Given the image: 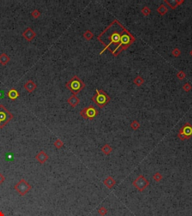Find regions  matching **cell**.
I'll list each match as a JSON object with an SVG mask.
<instances>
[{"label":"cell","mask_w":192,"mask_h":216,"mask_svg":"<svg viewBox=\"0 0 192 216\" xmlns=\"http://www.w3.org/2000/svg\"><path fill=\"white\" fill-rule=\"evenodd\" d=\"M97 40L104 47L100 54L101 55L105 50H108L113 56H118L136 41L134 35L117 19L98 35Z\"/></svg>","instance_id":"obj_1"},{"label":"cell","mask_w":192,"mask_h":216,"mask_svg":"<svg viewBox=\"0 0 192 216\" xmlns=\"http://www.w3.org/2000/svg\"><path fill=\"white\" fill-rule=\"evenodd\" d=\"M65 87L70 92H71L73 95H76L85 88L86 84L80 79L78 76L74 75L72 77V78H71L70 80L67 82L65 84Z\"/></svg>","instance_id":"obj_2"},{"label":"cell","mask_w":192,"mask_h":216,"mask_svg":"<svg viewBox=\"0 0 192 216\" xmlns=\"http://www.w3.org/2000/svg\"><path fill=\"white\" fill-rule=\"evenodd\" d=\"M92 101L98 106L99 108H103L104 106H106L110 101V97L107 93L102 89H96L95 95L92 97Z\"/></svg>","instance_id":"obj_3"},{"label":"cell","mask_w":192,"mask_h":216,"mask_svg":"<svg viewBox=\"0 0 192 216\" xmlns=\"http://www.w3.org/2000/svg\"><path fill=\"white\" fill-rule=\"evenodd\" d=\"M13 118V114L10 113L3 104H0V129L5 127L6 125Z\"/></svg>","instance_id":"obj_4"},{"label":"cell","mask_w":192,"mask_h":216,"mask_svg":"<svg viewBox=\"0 0 192 216\" xmlns=\"http://www.w3.org/2000/svg\"><path fill=\"white\" fill-rule=\"evenodd\" d=\"M179 140L182 141L189 140L192 137V125L189 122H185L183 126L180 128L177 134Z\"/></svg>","instance_id":"obj_5"},{"label":"cell","mask_w":192,"mask_h":216,"mask_svg":"<svg viewBox=\"0 0 192 216\" xmlns=\"http://www.w3.org/2000/svg\"><path fill=\"white\" fill-rule=\"evenodd\" d=\"M80 115L84 119L93 120L98 115V110L93 105H89L82 109L80 112Z\"/></svg>","instance_id":"obj_6"},{"label":"cell","mask_w":192,"mask_h":216,"mask_svg":"<svg viewBox=\"0 0 192 216\" xmlns=\"http://www.w3.org/2000/svg\"><path fill=\"white\" fill-rule=\"evenodd\" d=\"M133 186H134L139 191L143 192L149 185V181L144 177L143 175H139L136 179L132 182Z\"/></svg>","instance_id":"obj_7"},{"label":"cell","mask_w":192,"mask_h":216,"mask_svg":"<svg viewBox=\"0 0 192 216\" xmlns=\"http://www.w3.org/2000/svg\"><path fill=\"white\" fill-rule=\"evenodd\" d=\"M14 188L15 190L17 191L21 196L26 195L28 192L29 191L32 189L31 185H30L24 179H22L21 180H20V181L14 185Z\"/></svg>","instance_id":"obj_8"},{"label":"cell","mask_w":192,"mask_h":216,"mask_svg":"<svg viewBox=\"0 0 192 216\" xmlns=\"http://www.w3.org/2000/svg\"><path fill=\"white\" fill-rule=\"evenodd\" d=\"M22 35L23 37L26 39V41H29L30 42V41H32V40L35 38V36H36V32H35L32 28L28 27L26 28V30L23 32Z\"/></svg>","instance_id":"obj_9"},{"label":"cell","mask_w":192,"mask_h":216,"mask_svg":"<svg viewBox=\"0 0 192 216\" xmlns=\"http://www.w3.org/2000/svg\"><path fill=\"white\" fill-rule=\"evenodd\" d=\"M184 2V0H164V3L167 4L172 10L176 9Z\"/></svg>","instance_id":"obj_10"},{"label":"cell","mask_w":192,"mask_h":216,"mask_svg":"<svg viewBox=\"0 0 192 216\" xmlns=\"http://www.w3.org/2000/svg\"><path fill=\"white\" fill-rule=\"evenodd\" d=\"M35 159H36L40 164H45L48 159H49V156H48V155L45 151L41 150V151L39 152L36 155Z\"/></svg>","instance_id":"obj_11"},{"label":"cell","mask_w":192,"mask_h":216,"mask_svg":"<svg viewBox=\"0 0 192 216\" xmlns=\"http://www.w3.org/2000/svg\"><path fill=\"white\" fill-rule=\"evenodd\" d=\"M24 89H26L28 93H32L37 88V85H36V83L33 81V80H29L27 82H26L23 86Z\"/></svg>","instance_id":"obj_12"},{"label":"cell","mask_w":192,"mask_h":216,"mask_svg":"<svg viewBox=\"0 0 192 216\" xmlns=\"http://www.w3.org/2000/svg\"><path fill=\"white\" fill-rule=\"evenodd\" d=\"M80 98H77V96L74 95H72L71 96H70L68 100H67V102L69 103V105L71 106L72 107H76L80 103Z\"/></svg>","instance_id":"obj_13"},{"label":"cell","mask_w":192,"mask_h":216,"mask_svg":"<svg viewBox=\"0 0 192 216\" xmlns=\"http://www.w3.org/2000/svg\"><path fill=\"white\" fill-rule=\"evenodd\" d=\"M104 184L105 185V186H107V189H111L116 184H117V182H116V180H115L112 176H107V179H105V180L104 181Z\"/></svg>","instance_id":"obj_14"},{"label":"cell","mask_w":192,"mask_h":216,"mask_svg":"<svg viewBox=\"0 0 192 216\" xmlns=\"http://www.w3.org/2000/svg\"><path fill=\"white\" fill-rule=\"evenodd\" d=\"M7 96L11 100L14 101V100L17 99L19 96H20V93H19V92L17 89H14V88H12V89H10L7 93Z\"/></svg>","instance_id":"obj_15"},{"label":"cell","mask_w":192,"mask_h":216,"mask_svg":"<svg viewBox=\"0 0 192 216\" xmlns=\"http://www.w3.org/2000/svg\"><path fill=\"white\" fill-rule=\"evenodd\" d=\"M10 57L6 53H3L0 55V64L2 65H6L10 62Z\"/></svg>","instance_id":"obj_16"},{"label":"cell","mask_w":192,"mask_h":216,"mask_svg":"<svg viewBox=\"0 0 192 216\" xmlns=\"http://www.w3.org/2000/svg\"><path fill=\"white\" fill-rule=\"evenodd\" d=\"M101 151L102 153L104 154V155H109L112 152V151H113V148L111 147L109 144H104V145L101 147Z\"/></svg>","instance_id":"obj_17"},{"label":"cell","mask_w":192,"mask_h":216,"mask_svg":"<svg viewBox=\"0 0 192 216\" xmlns=\"http://www.w3.org/2000/svg\"><path fill=\"white\" fill-rule=\"evenodd\" d=\"M157 12L161 16H164L168 12V8L165 5V4H161V5L157 8Z\"/></svg>","instance_id":"obj_18"},{"label":"cell","mask_w":192,"mask_h":216,"mask_svg":"<svg viewBox=\"0 0 192 216\" xmlns=\"http://www.w3.org/2000/svg\"><path fill=\"white\" fill-rule=\"evenodd\" d=\"M133 82L137 86H141L145 81H144V79L141 77V76H137V77L134 79Z\"/></svg>","instance_id":"obj_19"},{"label":"cell","mask_w":192,"mask_h":216,"mask_svg":"<svg viewBox=\"0 0 192 216\" xmlns=\"http://www.w3.org/2000/svg\"><path fill=\"white\" fill-rule=\"evenodd\" d=\"M94 34L90 31V30H86L83 33V38L86 40V41H90L91 39H93Z\"/></svg>","instance_id":"obj_20"},{"label":"cell","mask_w":192,"mask_h":216,"mask_svg":"<svg viewBox=\"0 0 192 216\" xmlns=\"http://www.w3.org/2000/svg\"><path fill=\"white\" fill-rule=\"evenodd\" d=\"M130 126H131V128H132V129L136 131V130L140 128V127H141V124H140V122H139L137 120H134V121L131 122Z\"/></svg>","instance_id":"obj_21"},{"label":"cell","mask_w":192,"mask_h":216,"mask_svg":"<svg viewBox=\"0 0 192 216\" xmlns=\"http://www.w3.org/2000/svg\"><path fill=\"white\" fill-rule=\"evenodd\" d=\"M141 12H142L143 15L147 17V16H149L151 14V9L149 7H147V6H144V7L142 8V9H141Z\"/></svg>","instance_id":"obj_22"},{"label":"cell","mask_w":192,"mask_h":216,"mask_svg":"<svg viewBox=\"0 0 192 216\" xmlns=\"http://www.w3.org/2000/svg\"><path fill=\"white\" fill-rule=\"evenodd\" d=\"M152 178H153V179L155 180V182H160V181H161V180H162L163 176H162V175L160 173L157 172V173H155L154 174L153 176H152Z\"/></svg>","instance_id":"obj_23"},{"label":"cell","mask_w":192,"mask_h":216,"mask_svg":"<svg viewBox=\"0 0 192 216\" xmlns=\"http://www.w3.org/2000/svg\"><path fill=\"white\" fill-rule=\"evenodd\" d=\"M53 144L56 149H61V148L64 146V143H63L60 139H56Z\"/></svg>","instance_id":"obj_24"},{"label":"cell","mask_w":192,"mask_h":216,"mask_svg":"<svg viewBox=\"0 0 192 216\" xmlns=\"http://www.w3.org/2000/svg\"><path fill=\"white\" fill-rule=\"evenodd\" d=\"M172 55L174 57H179V56L181 55L182 52L181 50H179V48H174L173 50L171 51Z\"/></svg>","instance_id":"obj_25"},{"label":"cell","mask_w":192,"mask_h":216,"mask_svg":"<svg viewBox=\"0 0 192 216\" xmlns=\"http://www.w3.org/2000/svg\"><path fill=\"white\" fill-rule=\"evenodd\" d=\"M98 213H99L100 215L101 216H104L105 215L107 214V212H108V210H107V208H105L104 206H101L98 209Z\"/></svg>","instance_id":"obj_26"},{"label":"cell","mask_w":192,"mask_h":216,"mask_svg":"<svg viewBox=\"0 0 192 216\" xmlns=\"http://www.w3.org/2000/svg\"><path fill=\"white\" fill-rule=\"evenodd\" d=\"M176 77H177V78L179 80H184L186 77V74L184 71H179L177 74H176Z\"/></svg>","instance_id":"obj_27"},{"label":"cell","mask_w":192,"mask_h":216,"mask_svg":"<svg viewBox=\"0 0 192 216\" xmlns=\"http://www.w3.org/2000/svg\"><path fill=\"white\" fill-rule=\"evenodd\" d=\"M182 89H183V90L185 91V92H186V93H189V92H190V91L192 89V86H191V85L190 83H185L184 85H183Z\"/></svg>","instance_id":"obj_28"},{"label":"cell","mask_w":192,"mask_h":216,"mask_svg":"<svg viewBox=\"0 0 192 216\" xmlns=\"http://www.w3.org/2000/svg\"><path fill=\"white\" fill-rule=\"evenodd\" d=\"M31 15H32V17H33V18L37 19V18H38L40 16H41V12H40V11H39L38 9H35L31 13Z\"/></svg>","instance_id":"obj_29"},{"label":"cell","mask_w":192,"mask_h":216,"mask_svg":"<svg viewBox=\"0 0 192 216\" xmlns=\"http://www.w3.org/2000/svg\"><path fill=\"white\" fill-rule=\"evenodd\" d=\"M5 180V176H4L2 175L1 173H0V185H1L2 183H3Z\"/></svg>","instance_id":"obj_30"},{"label":"cell","mask_w":192,"mask_h":216,"mask_svg":"<svg viewBox=\"0 0 192 216\" xmlns=\"http://www.w3.org/2000/svg\"><path fill=\"white\" fill-rule=\"evenodd\" d=\"M0 216H5V214L2 213V211H0Z\"/></svg>","instance_id":"obj_31"},{"label":"cell","mask_w":192,"mask_h":216,"mask_svg":"<svg viewBox=\"0 0 192 216\" xmlns=\"http://www.w3.org/2000/svg\"><path fill=\"white\" fill-rule=\"evenodd\" d=\"M190 53V55L191 56V57H192V49L190 50V53Z\"/></svg>","instance_id":"obj_32"}]
</instances>
